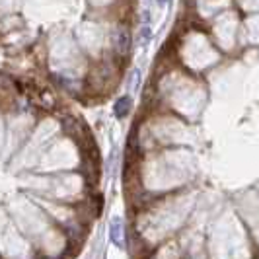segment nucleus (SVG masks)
<instances>
[{
  "instance_id": "obj_1",
  "label": "nucleus",
  "mask_w": 259,
  "mask_h": 259,
  "mask_svg": "<svg viewBox=\"0 0 259 259\" xmlns=\"http://www.w3.org/2000/svg\"><path fill=\"white\" fill-rule=\"evenodd\" d=\"M131 31L127 27H119L113 35V51H115L117 59H125L131 51Z\"/></svg>"
},
{
  "instance_id": "obj_2",
  "label": "nucleus",
  "mask_w": 259,
  "mask_h": 259,
  "mask_svg": "<svg viewBox=\"0 0 259 259\" xmlns=\"http://www.w3.org/2000/svg\"><path fill=\"white\" fill-rule=\"evenodd\" d=\"M109 240L117 247H123V244H125V226H123L121 219H113L109 224Z\"/></svg>"
},
{
  "instance_id": "obj_3",
  "label": "nucleus",
  "mask_w": 259,
  "mask_h": 259,
  "mask_svg": "<svg viewBox=\"0 0 259 259\" xmlns=\"http://www.w3.org/2000/svg\"><path fill=\"white\" fill-rule=\"evenodd\" d=\"M131 107H133V102H131V98H121L119 102L115 104V115L117 117H125L131 113Z\"/></svg>"
},
{
  "instance_id": "obj_4",
  "label": "nucleus",
  "mask_w": 259,
  "mask_h": 259,
  "mask_svg": "<svg viewBox=\"0 0 259 259\" xmlns=\"http://www.w3.org/2000/svg\"><path fill=\"white\" fill-rule=\"evenodd\" d=\"M158 2H160V4H164V2H166V0H158Z\"/></svg>"
}]
</instances>
